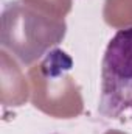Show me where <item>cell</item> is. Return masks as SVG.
I'll return each mask as SVG.
<instances>
[{
  "instance_id": "6da1fadb",
  "label": "cell",
  "mask_w": 132,
  "mask_h": 134,
  "mask_svg": "<svg viewBox=\"0 0 132 134\" xmlns=\"http://www.w3.org/2000/svg\"><path fill=\"white\" fill-rule=\"evenodd\" d=\"M99 114L132 128V27L109 41L101 63Z\"/></svg>"
}]
</instances>
